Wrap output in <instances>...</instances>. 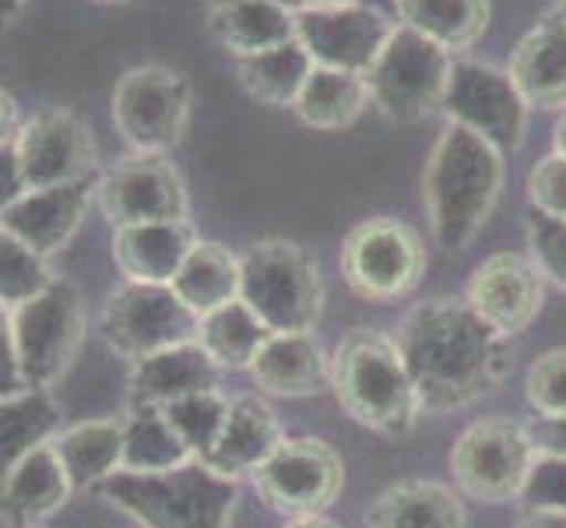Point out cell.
<instances>
[{"instance_id":"obj_14","label":"cell","mask_w":566,"mask_h":528,"mask_svg":"<svg viewBox=\"0 0 566 528\" xmlns=\"http://www.w3.org/2000/svg\"><path fill=\"white\" fill-rule=\"evenodd\" d=\"M443 113L451 124L468 127L500 152H514L528 127V103L511 82V74L475 61L451 68Z\"/></svg>"},{"instance_id":"obj_6","label":"cell","mask_w":566,"mask_h":528,"mask_svg":"<svg viewBox=\"0 0 566 528\" xmlns=\"http://www.w3.org/2000/svg\"><path fill=\"white\" fill-rule=\"evenodd\" d=\"M538 452L528 426L503 416H485L458 437L451 452L454 486L472 500L506 504L528 494Z\"/></svg>"},{"instance_id":"obj_3","label":"cell","mask_w":566,"mask_h":528,"mask_svg":"<svg viewBox=\"0 0 566 528\" xmlns=\"http://www.w3.org/2000/svg\"><path fill=\"white\" fill-rule=\"evenodd\" d=\"M331 391L359 426L384 437L412 434L426 416L395 335L356 328L331 352Z\"/></svg>"},{"instance_id":"obj_43","label":"cell","mask_w":566,"mask_h":528,"mask_svg":"<svg viewBox=\"0 0 566 528\" xmlns=\"http://www.w3.org/2000/svg\"><path fill=\"white\" fill-rule=\"evenodd\" d=\"M25 190H29V184H25L22 163H18L14 142L11 145H0V211H8L18 198H22Z\"/></svg>"},{"instance_id":"obj_52","label":"cell","mask_w":566,"mask_h":528,"mask_svg":"<svg viewBox=\"0 0 566 528\" xmlns=\"http://www.w3.org/2000/svg\"><path fill=\"white\" fill-rule=\"evenodd\" d=\"M99 4H127V0H99Z\"/></svg>"},{"instance_id":"obj_35","label":"cell","mask_w":566,"mask_h":528,"mask_svg":"<svg viewBox=\"0 0 566 528\" xmlns=\"http://www.w3.org/2000/svg\"><path fill=\"white\" fill-rule=\"evenodd\" d=\"M163 408H166L169 423L177 426V434L184 437V444L190 447V455L205 462L211 455V447L222 437L232 398L222 387H214V391H198V395L177 398Z\"/></svg>"},{"instance_id":"obj_22","label":"cell","mask_w":566,"mask_h":528,"mask_svg":"<svg viewBox=\"0 0 566 528\" xmlns=\"http://www.w3.org/2000/svg\"><path fill=\"white\" fill-rule=\"evenodd\" d=\"M264 395L275 398H310L331 387V356L314 339V331L300 335H271L247 370Z\"/></svg>"},{"instance_id":"obj_51","label":"cell","mask_w":566,"mask_h":528,"mask_svg":"<svg viewBox=\"0 0 566 528\" xmlns=\"http://www.w3.org/2000/svg\"><path fill=\"white\" fill-rule=\"evenodd\" d=\"M556 18L566 25V0H559V4H556Z\"/></svg>"},{"instance_id":"obj_39","label":"cell","mask_w":566,"mask_h":528,"mask_svg":"<svg viewBox=\"0 0 566 528\" xmlns=\"http://www.w3.org/2000/svg\"><path fill=\"white\" fill-rule=\"evenodd\" d=\"M524 190H528L532 211L549 215V219H566V155L553 152L538 159L528 169Z\"/></svg>"},{"instance_id":"obj_11","label":"cell","mask_w":566,"mask_h":528,"mask_svg":"<svg viewBox=\"0 0 566 528\" xmlns=\"http://www.w3.org/2000/svg\"><path fill=\"white\" fill-rule=\"evenodd\" d=\"M342 276L363 300L390 303L412 292L426 276L422 237L398 219H369L345 237Z\"/></svg>"},{"instance_id":"obj_2","label":"cell","mask_w":566,"mask_h":528,"mask_svg":"<svg viewBox=\"0 0 566 528\" xmlns=\"http://www.w3.org/2000/svg\"><path fill=\"white\" fill-rule=\"evenodd\" d=\"M503 187V152L461 124L440 131L422 176L429 229L443 250H464L490 222Z\"/></svg>"},{"instance_id":"obj_5","label":"cell","mask_w":566,"mask_h":528,"mask_svg":"<svg viewBox=\"0 0 566 528\" xmlns=\"http://www.w3.org/2000/svg\"><path fill=\"white\" fill-rule=\"evenodd\" d=\"M240 300L275 335L317 331L324 318L321 265L292 240H261L240 253Z\"/></svg>"},{"instance_id":"obj_18","label":"cell","mask_w":566,"mask_h":528,"mask_svg":"<svg viewBox=\"0 0 566 528\" xmlns=\"http://www.w3.org/2000/svg\"><path fill=\"white\" fill-rule=\"evenodd\" d=\"M92 198H95V180L25 190L8 211H0V226L25 247H32L35 253L50 258V253L71 244Z\"/></svg>"},{"instance_id":"obj_9","label":"cell","mask_w":566,"mask_h":528,"mask_svg":"<svg viewBox=\"0 0 566 528\" xmlns=\"http://www.w3.org/2000/svg\"><path fill=\"white\" fill-rule=\"evenodd\" d=\"M201 318L172 292V286L124 282L103 307L99 335L120 360H148L172 345L198 342Z\"/></svg>"},{"instance_id":"obj_30","label":"cell","mask_w":566,"mask_h":528,"mask_svg":"<svg viewBox=\"0 0 566 528\" xmlns=\"http://www.w3.org/2000/svg\"><path fill=\"white\" fill-rule=\"evenodd\" d=\"M369 106V85L363 74L314 68L296 100V116L314 131H342L356 124Z\"/></svg>"},{"instance_id":"obj_24","label":"cell","mask_w":566,"mask_h":528,"mask_svg":"<svg viewBox=\"0 0 566 528\" xmlns=\"http://www.w3.org/2000/svg\"><path fill=\"white\" fill-rule=\"evenodd\" d=\"M366 528H468V511L451 486L405 479L369 500Z\"/></svg>"},{"instance_id":"obj_19","label":"cell","mask_w":566,"mask_h":528,"mask_svg":"<svg viewBox=\"0 0 566 528\" xmlns=\"http://www.w3.org/2000/svg\"><path fill=\"white\" fill-rule=\"evenodd\" d=\"M74 486L56 455L53 441L39 444L32 455L14 465V473L0 483V518L8 528H39L71 500Z\"/></svg>"},{"instance_id":"obj_48","label":"cell","mask_w":566,"mask_h":528,"mask_svg":"<svg viewBox=\"0 0 566 528\" xmlns=\"http://www.w3.org/2000/svg\"><path fill=\"white\" fill-rule=\"evenodd\" d=\"M556 152L559 155H566V110H563V116H559V124H556Z\"/></svg>"},{"instance_id":"obj_15","label":"cell","mask_w":566,"mask_h":528,"mask_svg":"<svg viewBox=\"0 0 566 528\" xmlns=\"http://www.w3.org/2000/svg\"><path fill=\"white\" fill-rule=\"evenodd\" d=\"M395 22L366 4L345 8H306L296 14V39L314 56L317 68L369 74L384 53L387 39L395 35Z\"/></svg>"},{"instance_id":"obj_36","label":"cell","mask_w":566,"mask_h":528,"mask_svg":"<svg viewBox=\"0 0 566 528\" xmlns=\"http://www.w3.org/2000/svg\"><path fill=\"white\" fill-rule=\"evenodd\" d=\"M53 282L46 258L0 226V307H22Z\"/></svg>"},{"instance_id":"obj_26","label":"cell","mask_w":566,"mask_h":528,"mask_svg":"<svg viewBox=\"0 0 566 528\" xmlns=\"http://www.w3.org/2000/svg\"><path fill=\"white\" fill-rule=\"evenodd\" d=\"M211 35L237 56H253L296 39V11L275 0H219L211 8Z\"/></svg>"},{"instance_id":"obj_28","label":"cell","mask_w":566,"mask_h":528,"mask_svg":"<svg viewBox=\"0 0 566 528\" xmlns=\"http://www.w3.org/2000/svg\"><path fill=\"white\" fill-rule=\"evenodd\" d=\"M172 292L198 318L240 300V258L214 240H198L187 253L180 276L172 279Z\"/></svg>"},{"instance_id":"obj_29","label":"cell","mask_w":566,"mask_h":528,"mask_svg":"<svg viewBox=\"0 0 566 528\" xmlns=\"http://www.w3.org/2000/svg\"><path fill=\"white\" fill-rule=\"evenodd\" d=\"M314 56L306 53V46L300 39H292L285 46L253 53V56H240L237 61V77L247 89V95H253L264 106H279V110H292L300 100V92L306 85V77L314 74Z\"/></svg>"},{"instance_id":"obj_10","label":"cell","mask_w":566,"mask_h":528,"mask_svg":"<svg viewBox=\"0 0 566 528\" xmlns=\"http://www.w3.org/2000/svg\"><path fill=\"white\" fill-rule=\"evenodd\" d=\"M190 95V82L180 71L163 64L134 68L113 89V124L134 152L166 155L187 134Z\"/></svg>"},{"instance_id":"obj_16","label":"cell","mask_w":566,"mask_h":528,"mask_svg":"<svg viewBox=\"0 0 566 528\" xmlns=\"http://www.w3.org/2000/svg\"><path fill=\"white\" fill-rule=\"evenodd\" d=\"M29 190L95 180V142L74 110H43L14 138Z\"/></svg>"},{"instance_id":"obj_44","label":"cell","mask_w":566,"mask_h":528,"mask_svg":"<svg viewBox=\"0 0 566 528\" xmlns=\"http://www.w3.org/2000/svg\"><path fill=\"white\" fill-rule=\"evenodd\" d=\"M514 528H566V507H542L528 504V511L517 518Z\"/></svg>"},{"instance_id":"obj_49","label":"cell","mask_w":566,"mask_h":528,"mask_svg":"<svg viewBox=\"0 0 566 528\" xmlns=\"http://www.w3.org/2000/svg\"><path fill=\"white\" fill-rule=\"evenodd\" d=\"M22 4V0H0V29H4V22L11 18V11Z\"/></svg>"},{"instance_id":"obj_46","label":"cell","mask_w":566,"mask_h":528,"mask_svg":"<svg viewBox=\"0 0 566 528\" xmlns=\"http://www.w3.org/2000/svg\"><path fill=\"white\" fill-rule=\"evenodd\" d=\"M285 528H338V525L324 515H310V518H289Z\"/></svg>"},{"instance_id":"obj_7","label":"cell","mask_w":566,"mask_h":528,"mask_svg":"<svg viewBox=\"0 0 566 528\" xmlns=\"http://www.w3.org/2000/svg\"><path fill=\"white\" fill-rule=\"evenodd\" d=\"M451 53L440 43L426 39L422 32L398 25L395 35L387 39L377 64L369 68L366 85L374 100L390 121L412 124L426 121L437 110H443L447 82H451Z\"/></svg>"},{"instance_id":"obj_31","label":"cell","mask_w":566,"mask_h":528,"mask_svg":"<svg viewBox=\"0 0 566 528\" xmlns=\"http://www.w3.org/2000/svg\"><path fill=\"white\" fill-rule=\"evenodd\" d=\"M275 335L243 300H232L201 318L198 345L208 352L219 370H250L258 352Z\"/></svg>"},{"instance_id":"obj_17","label":"cell","mask_w":566,"mask_h":528,"mask_svg":"<svg viewBox=\"0 0 566 528\" xmlns=\"http://www.w3.org/2000/svg\"><path fill=\"white\" fill-rule=\"evenodd\" d=\"M464 300L496 335L517 339L528 331L545 303V276L532 261V253L500 250L485 258L468 282Z\"/></svg>"},{"instance_id":"obj_21","label":"cell","mask_w":566,"mask_h":528,"mask_svg":"<svg viewBox=\"0 0 566 528\" xmlns=\"http://www.w3.org/2000/svg\"><path fill=\"white\" fill-rule=\"evenodd\" d=\"M190 222H138V226H116L113 232V261L127 282L148 286H172L193 250Z\"/></svg>"},{"instance_id":"obj_1","label":"cell","mask_w":566,"mask_h":528,"mask_svg":"<svg viewBox=\"0 0 566 528\" xmlns=\"http://www.w3.org/2000/svg\"><path fill=\"white\" fill-rule=\"evenodd\" d=\"M395 342L419 391L422 413L443 416L479 402L511 374V349L461 297H433L401 318Z\"/></svg>"},{"instance_id":"obj_32","label":"cell","mask_w":566,"mask_h":528,"mask_svg":"<svg viewBox=\"0 0 566 528\" xmlns=\"http://www.w3.org/2000/svg\"><path fill=\"white\" fill-rule=\"evenodd\" d=\"M61 413L50 398V391H22V395L0 398V483H4L14 465L32 455L39 444L56 437Z\"/></svg>"},{"instance_id":"obj_45","label":"cell","mask_w":566,"mask_h":528,"mask_svg":"<svg viewBox=\"0 0 566 528\" xmlns=\"http://www.w3.org/2000/svg\"><path fill=\"white\" fill-rule=\"evenodd\" d=\"M18 131H22V124H18V103L11 100V92L0 89V145H11Z\"/></svg>"},{"instance_id":"obj_42","label":"cell","mask_w":566,"mask_h":528,"mask_svg":"<svg viewBox=\"0 0 566 528\" xmlns=\"http://www.w3.org/2000/svg\"><path fill=\"white\" fill-rule=\"evenodd\" d=\"M524 426H528V437L538 458L566 462V416H532Z\"/></svg>"},{"instance_id":"obj_12","label":"cell","mask_w":566,"mask_h":528,"mask_svg":"<svg viewBox=\"0 0 566 528\" xmlns=\"http://www.w3.org/2000/svg\"><path fill=\"white\" fill-rule=\"evenodd\" d=\"M258 497L285 518L324 515L345 486L338 452L321 437H289L258 473L250 476Z\"/></svg>"},{"instance_id":"obj_50","label":"cell","mask_w":566,"mask_h":528,"mask_svg":"<svg viewBox=\"0 0 566 528\" xmlns=\"http://www.w3.org/2000/svg\"><path fill=\"white\" fill-rule=\"evenodd\" d=\"M214 4H219V0H214ZM275 4H285L289 11H296V14L303 11V0H275Z\"/></svg>"},{"instance_id":"obj_37","label":"cell","mask_w":566,"mask_h":528,"mask_svg":"<svg viewBox=\"0 0 566 528\" xmlns=\"http://www.w3.org/2000/svg\"><path fill=\"white\" fill-rule=\"evenodd\" d=\"M524 395L535 416H566V349H549L528 366Z\"/></svg>"},{"instance_id":"obj_34","label":"cell","mask_w":566,"mask_h":528,"mask_svg":"<svg viewBox=\"0 0 566 528\" xmlns=\"http://www.w3.org/2000/svg\"><path fill=\"white\" fill-rule=\"evenodd\" d=\"M401 25L422 32L447 53L468 50L490 25V0H395Z\"/></svg>"},{"instance_id":"obj_4","label":"cell","mask_w":566,"mask_h":528,"mask_svg":"<svg viewBox=\"0 0 566 528\" xmlns=\"http://www.w3.org/2000/svg\"><path fill=\"white\" fill-rule=\"evenodd\" d=\"M95 494L142 528H232L240 504L237 479L219 476L201 458L166 473L120 468L95 486Z\"/></svg>"},{"instance_id":"obj_20","label":"cell","mask_w":566,"mask_h":528,"mask_svg":"<svg viewBox=\"0 0 566 528\" xmlns=\"http://www.w3.org/2000/svg\"><path fill=\"white\" fill-rule=\"evenodd\" d=\"M285 441H289L285 426L275 408L261 395H243V398H232L222 437L211 447V455L205 462L226 479L253 476Z\"/></svg>"},{"instance_id":"obj_8","label":"cell","mask_w":566,"mask_h":528,"mask_svg":"<svg viewBox=\"0 0 566 528\" xmlns=\"http://www.w3.org/2000/svg\"><path fill=\"white\" fill-rule=\"evenodd\" d=\"M11 318L25 387L50 391L71 370L85 342L82 292L67 279H53L39 297L14 307Z\"/></svg>"},{"instance_id":"obj_40","label":"cell","mask_w":566,"mask_h":528,"mask_svg":"<svg viewBox=\"0 0 566 528\" xmlns=\"http://www.w3.org/2000/svg\"><path fill=\"white\" fill-rule=\"evenodd\" d=\"M25 377L22 363H18V342H14V318L8 307H0V398L22 395Z\"/></svg>"},{"instance_id":"obj_27","label":"cell","mask_w":566,"mask_h":528,"mask_svg":"<svg viewBox=\"0 0 566 528\" xmlns=\"http://www.w3.org/2000/svg\"><path fill=\"white\" fill-rule=\"evenodd\" d=\"M53 447L67 468L74 490H95L124 468V416L85 420L67 429H56Z\"/></svg>"},{"instance_id":"obj_25","label":"cell","mask_w":566,"mask_h":528,"mask_svg":"<svg viewBox=\"0 0 566 528\" xmlns=\"http://www.w3.org/2000/svg\"><path fill=\"white\" fill-rule=\"evenodd\" d=\"M506 74L528 106L566 110V25L559 18L521 39Z\"/></svg>"},{"instance_id":"obj_33","label":"cell","mask_w":566,"mask_h":528,"mask_svg":"<svg viewBox=\"0 0 566 528\" xmlns=\"http://www.w3.org/2000/svg\"><path fill=\"white\" fill-rule=\"evenodd\" d=\"M193 462L190 447L159 405H130L124 416V468L127 473H166Z\"/></svg>"},{"instance_id":"obj_41","label":"cell","mask_w":566,"mask_h":528,"mask_svg":"<svg viewBox=\"0 0 566 528\" xmlns=\"http://www.w3.org/2000/svg\"><path fill=\"white\" fill-rule=\"evenodd\" d=\"M524 497L542 507H566V462L538 458L532 483H528V494Z\"/></svg>"},{"instance_id":"obj_23","label":"cell","mask_w":566,"mask_h":528,"mask_svg":"<svg viewBox=\"0 0 566 528\" xmlns=\"http://www.w3.org/2000/svg\"><path fill=\"white\" fill-rule=\"evenodd\" d=\"M222 370L198 345H172L166 352H155L148 360H138L130 370V405H169L177 398L198 395V391L219 387Z\"/></svg>"},{"instance_id":"obj_38","label":"cell","mask_w":566,"mask_h":528,"mask_svg":"<svg viewBox=\"0 0 566 528\" xmlns=\"http://www.w3.org/2000/svg\"><path fill=\"white\" fill-rule=\"evenodd\" d=\"M528 253L538 271L559 289H566V219L549 215H528Z\"/></svg>"},{"instance_id":"obj_47","label":"cell","mask_w":566,"mask_h":528,"mask_svg":"<svg viewBox=\"0 0 566 528\" xmlns=\"http://www.w3.org/2000/svg\"><path fill=\"white\" fill-rule=\"evenodd\" d=\"M345 4H359V0H303V11L306 8H345Z\"/></svg>"},{"instance_id":"obj_13","label":"cell","mask_w":566,"mask_h":528,"mask_svg":"<svg viewBox=\"0 0 566 528\" xmlns=\"http://www.w3.org/2000/svg\"><path fill=\"white\" fill-rule=\"evenodd\" d=\"M95 205L113 226L187 222V187L166 155L130 152L95 180Z\"/></svg>"}]
</instances>
